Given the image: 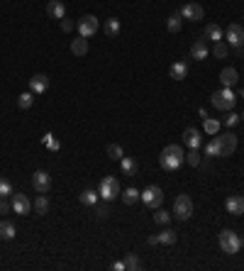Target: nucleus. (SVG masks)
<instances>
[{
    "instance_id": "nucleus-1",
    "label": "nucleus",
    "mask_w": 244,
    "mask_h": 271,
    "mask_svg": "<svg viewBox=\"0 0 244 271\" xmlns=\"http://www.w3.org/2000/svg\"><path fill=\"white\" fill-rule=\"evenodd\" d=\"M183 161H186V152L181 149V144H169V147L161 149L159 164H161L164 171H176Z\"/></svg>"
},
{
    "instance_id": "nucleus-2",
    "label": "nucleus",
    "mask_w": 244,
    "mask_h": 271,
    "mask_svg": "<svg viewBox=\"0 0 244 271\" xmlns=\"http://www.w3.org/2000/svg\"><path fill=\"white\" fill-rule=\"evenodd\" d=\"M210 103H212V108H217V110H232V108L237 105V96H234L232 88H220V91H215V93L210 96Z\"/></svg>"
},
{
    "instance_id": "nucleus-3",
    "label": "nucleus",
    "mask_w": 244,
    "mask_h": 271,
    "mask_svg": "<svg viewBox=\"0 0 244 271\" xmlns=\"http://www.w3.org/2000/svg\"><path fill=\"white\" fill-rule=\"evenodd\" d=\"M98 195H100L105 203L115 200V198L120 195V181H117L115 176H105V178L100 181V186H98Z\"/></svg>"
},
{
    "instance_id": "nucleus-4",
    "label": "nucleus",
    "mask_w": 244,
    "mask_h": 271,
    "mask_svg": "<svg viewBox=\"0 0 244 271\" xmlns=\"http://www.w3.org/2000/svg\"><path fill=\"white\" fill-rule=\"evenodd\" d=\"M239 247H242V239H239L237 232H232V230H222L220 232V249L225 254H237Z\"/></svg>"
},
{
    "instance_id": "nucleus-5",
    "label": "nucleus",
    "mask_w": 244,
    "mask_h": 271,
    "mask_svg": "<svg viewBox=\"0 0 244 271\" xmlns=\"http://www.w3.org/2000/svg\"><path fill=\"white\" fill-rule=\"evenodd\" d=\"M217 144H220V156H232L237 149V135L234 132H217L215 135Z\"/></svg>"
},
{
    "instance_id": "nucleus-6",
    "label": "nucleus",
    "mask_w": 244,
    "mask_h": 271,
    "mask_svg": "<svg viewBox=\"0 0 244 271\" xmlns=\"http://www.w3.org/2000/svg\"><path fill=\"white\" fill-rule=\"evenodd\" d=\"M161 200H164V191H161V186H147L144 191H142V203L147 205V208H159L161 205Z\"/></svg>"
},
{
    "instance_id": "nucleus-7",
    "label": "nucleus",
    "mask_w": 244,
    "mask_h": 271,
    "mask_svg": "<svg viewBox=\"0 0 244 271\" xmlns=\"http://www.w3.org/2000/svg\"><path fill=\"white\" fill-rule=\"evenodd\" d=\"M173 215H176L178 220H188V217L193 215V200H190L186 193H181V195L173 200Z\"/></svg>"
},
{
    "instance_id": "nucleus-8",
    "label": "nucleus",
    "mask_w": 244,
    "mask_h": 271,
    "mask_svg": "<svg viewBox=\"0 0 244 271\" xmlns=\"http://www.w3.org/2000/svg\"><path fill=\"white\" fill-rule=\"evenodd\" d=\"M76 27H78V35L88 39V37H93V35L100 30V22H98V18H95V15H83V18L78 20V25H76Z\"/></svg>"
},
{
    "instance_id": "nucleus-9",
    "label": "nucleus",
    "mask_w": 244,
    "mask_h": 271,
    "mask_svg": "<svg viewBox=\"0 0 244 271\" xmlns=\"http://www.w3.org/2000/svg\"><path fill=\"white\" fill-rule=\"evenodd\" d=\"M225 39H227V44H229L232 49H239V47L244 44V27H242L239 22H232V25L225 30Z\"/></svg>"
},
{
    "instance_id": "nucleus-10",
    "label": "nucleus",
    "mask_w": 244,
    "mask_h": 271,
    "mask_svg": "<svg viewBox=\"0 0 244 271\" xmlns=\"http://www.w3.org/2000/svg\"><path fill=\"white\" fill-rule=\"evenodd\" d=\"M32 188H35L37 193H49V188H52V176H49L47 171H35V174H32Z\"/></svg>"
},
{
    "instance_id": "nucleus-11",
    "label": "nucleus",
    "mask_w": 244,
    "mask_h": 271,
    "mask_svg": "<svg viewBox=\"0 0 244 271\" xmlns=\"http://www.w3.org/2000/svg\"><path fill=\"white\" fill-rule=\"evenodd\" d=\"M13 210H15L18 215H30V210H32L30 198H27L25 193H13Z\"/></svg>"
},
{
    "instance_id": "nucleus-12",
    "label": "nucleus",
    "mask_w": 244,
    "mask_h": 271,
    "mask_svg": "<svg viewBox=\"0 0 244 271\" xmlns=\"http://www.w3.org/2000/svg\"><path fill=\"white\" fill-rule=\"evenodd\" d=\"M181 18H183V20H190V22H198V20H203V8H200L198 3H186V5L181 8Z\"/></svg>"
},
{
    "instance_id": "nucleus-13",
    "label": "nucleus",
    "mask_w": 244,
    "mask_h": 271,
    "mask_svg": "<svg viewBox=\"0 0 244 271\" xmlns=\"http://www.w3.org/2000/svg\"><path fill=\"white\" fill-rule=\"evenodd\" d=\"M47 88H49V78H47L44 74H35V76L30 78V91H32L35 96L47 93Z\"/></svg>"
},
{
    "instance_id": "nucleus-14",
    "label": "nucleus",
    "mask_w": 244,
    "mask_h": 271,
    "mask_svg": "<svg viewBox=\"0 0 244 271\" xmlns=\"http://www.w3.org/2000/svg\"><path fill=\"white\" fill-rule=\"evenodd\" d=\"M220 83H222V88H232V86H237V83H239V74H237V69H232V66L222 69V71H220Z\"/></svg>"
},
{
    "instance_id": "nucleus-15",
    "label": "nucleus",
    "mask_w": 244,
    "mask_h": 271,
    "mask_svg": "<svg viewBox=\"0 0 244 271\" xmlns=\"http://www.w3.org/2000/svg\"><path fill=\"white\" fill-rule=\"evenodd\" d=\"M225 208L229 215H244V195H229L225 200Z\"/></svg>"
},
{
    "instance_id": "nucleus-16",
    "label": "nucleus",
    "mask_w": 244,
    "mask_h": 271,
    "mask_svg": "<svg viewBox=\"0 0 244 271\" xmlns=\"http://www.w3.org/2000/svg\"><path fill=\"white\" fill-rule=\"evenodd\" d=\"M47 15L54 18V20H64L66 18V5L61 3V0H49L47 5Z\"/></svg>"
},
{
    "instance_id": "nucleus-17",
    "label": "nucleus",
    "mask_w": 244,
    "mask_h": 271,
    "mask_svg": "<svg viewBox=\"0 0 244 271\" xmlns=\"http://www.w3.org/2000/svg\"><path fill=\"white\" fill-rule=\"evenodd\" d=\"M169 76H171L173 81H183V78L188 76V64H186V61H176V64H171Z\"/></svg>"
},
{
    "instance_id": "nucleus-18",
    "label": "nucleus",
    "mask_w": 244,
    "mask_h": 271,
    "mask_svg": "<svg viewBox=\"0 0 244 271\" xmlns=\"http://www.w3.org/2000/svg\"><path fill=\"white\" fill-rule=\"evenodd\" d=\"M183 142H186L190 149H200V132H198L195 127H188V130L183 132Z\"/></svg>"
},
{
    "instance_id": "nucleus-19",
    "label": "nucleus",
    "mask_w": 244,
    "mask_h": 271,
    "mask_svg": "<svg viewBox=\"0 0 244 271\" xmlns=\"http://www.w3.org/2000/svg\"><path fill=\"white\" fill-rule=\"evenodd\" d=\"M207 57V44H205V39H195L193 42V47H190V59H205Z\"/></svg>"
},
{
    "instance_id": "nucleus-20",
    "label": "nucleus",
    "mask_w": 244,
    "mask_h": 271,
    "mask_svg": "<svg viewBox=\"0 0 244 271\" xmlns=\"http://www.w3.org/2000/svg\"><path fill=\"white\" fill-rule=\"evenodd\" d=\"M71 52H74V57H86L88 54V39L86 37H78V39H74L71 42Z\"/></svg>"
},
{
    "instance_id": "nucleus-21",
    "label": "nucleus",
    "mask_w": 244,
    "mask_h": 271,
    "mask_svg": "<svg viewBox=\"0 0 244 271\" xmlns=\"http://www.w3.org/2000/svg\"><path fill=\"white\" fill-rule=\"evenodd\" d=\"M222 37H225V32L220 30V25H215V22L205 25V39H210V42H220Z\"/></svg>"
},
{
    "instance_id": "nucleus-22",
    "label": "nucleus",
    "mask_w": 244,
    "mask_h": 271,
    "mask_svg": "<svg viewBox=\"0 0 244 271\" xmlns=\"http://www.w3.org/2000/svg\"><path fill=\"white\" fill-rule=\"evenodd\" d=\"M120 169H122L125 176H137V161L132 156H122L120 159Z\"/></svg>"
},
{
    "instance_id": "nucleus-23",
    "label": "nucleus",
    "mask_w": 244,
    "mask_h": 271,
    "mask_svg": "<svg viewBox=\"0 0 244 271\" xmlns=\"http://www.w3.org/2000/svg\"><path fill=\"white\" fill-rule=\"evenodd\" d=\"M15 234H18V227L10 220H0V237H3V239H13Z\"/></svg>"
},
{
    "instance_id": "nucleus-24",
    "label": "nucleus",
    "mask_w": 244,
    "mask_h": 271,
    "mask_svg": "<svg viewBox=\"0 0 244 271\" xmlns=\"http://www.w3.org/2000/svg\"><path fill=\"white\" fill-rule=\"evenodd\" d=\"M137 200H142V193H139L137 188H125V191H122V203L134 205Z\"/></svg>"
},
{
    "instance_id": "nucleus-25",
    "label": "nucleus",
    "mask_w": 244,
    "mask_h": 271,
    "mask_svg": "<svg viewBox=\"0 0 244 271\" xmlns=\"http://www.w3.org/2000/svg\"><path fill=\"white\" fill-rule=\"evenodd\" d=\"M103 30H105L108 37H117V35H120V20H117V18L105 20V27H103Z\"/></svg>"
},
{
    "instance_id": "nucleus-26",
    "label": "nucleus",
    "mask_w": 244,
    "mask_h": 271,
    "mask_svg": "<svg viewBox=\"0 0 244 271\" xmlns=\"http://www.w3.org/2000/svg\"><path fill=\"white\" fill-rule=\"evenodd\" d=\"M35 210H37L39 215H47V213H49V200H47V193H39V195H37V200H35Z\"/></svg>"
},
{
    "instance_id": "nucleus-27",
    "label": "nucleus",
    "mask_w": 244,
    "mask_h": 271,
    "mask_svg": "<svg viewBox=\"0 0 244 271\" xmlns=\"http://www.w3.org/2000/svg\"><path fill=\"white\" fill-rule=\"evenodd\" d=\"M32 103H35V93H32V91H27V93H22V96L18 98L20 110H30V108H32Z\"/></svg>"
},
{
    "instance_id": "nucleus-28",
    "label": "nucleus",
    "mask_w": 244,
    "mask_h": 271,
    "mask_svg": "<svg viewBox=\"0 0 244 271\" xmlns=\"http://www.w3.org/2000/svg\"><path fill=\"white\" fill-rule=\"evenodd\" d=\"M125 269L139 271V269H142V259H139L137 254H127V256H125Z\"/></svg>"
},
{
    "instance_id": "nucleus-29",
    "label": "nucleus",
    "mask_w": 244,
    "mask_h": 271,
    "mask_svg": "<svg viewBox=\"0 0 244 271\" xmlns=\"http://www.w3.org/2000/svg\"><path fill=\"white\" fill-rule=\"evenodd\" d=\"M181 22H183V18H181V13H173V15L169 18V22H166V27H169V32H181Z\"/></svg>"
},
{
    "instance_id": "nucleus-30",
    "label": "nucleus",
    "mask_w": 244,
    "mask_h": 271,
    "mask_svg": "<svg viewBox=\"0 0 244 271\" xmlns=\"http://www.w3.org/2000/svg\"><path fill=\"white\" fill-rule=\"evenodd\" d=\"M98 198H100V195H98V191H91V188L81 193V203H83V205H95V203H98Z\"/></svg>"
},
{
    "instance_id": "nucleus-31",
    "label": "nucleus",
    "mask_w": 244,
    "mask_h": 271,
    "mask_svg": "<svg viewBox=\"0 0 244 271\" xmlns=\"http://www.w3.org/2000/svg\"><path fill=\"white\" fill-rule=\"evenodd\" d=\"M156 239H159V244H176L178 234H176L173 230H164V232H161V234H159Z\"/></svg>"
},
{
    "instance_id": "nucleus-32",
    "label": "nucleus",
    "mask_w": 244,
    "mask_h": 271,
    "mask_svg": "<svg viewBox=\"0 0 244 271\" xmlns=\"http://www.w3.org/2000/svg\"><path fill=\"white\" fill-rule=\"evenodd\" d=\"M205 154H207L210 159H217V156H220V144H217V139H215V137L205 144Z\"/></svg>"
},
{
    "instance_id": "nucleus-33",
    "label": "nucleus",
    "mask_w": 244,
    "mask_h": 271,
    "mask_svg": "<svg viewBox=\"0 0 244 271\" xmlns=\"http://www.w3.org/2000/svg\"><path fill=\"white\" fill-rule=\"evenodd\" d=\"M203 130H205L207 135H217V132H220V120L205 117V125H203Z\"/></svg>"
},
{
    "instance_id": "nucleus-34",
    "label": "nucleus",
    "mask_w": 244,
    "mask_h": 271,
    "mask_svg": "<svg viewBox=\"0 0 244 271\" xmlns=\"http://www.w3.org/2000/svg\"><path fill=\"white\" fill-rule=\"evenodd\" d=\"M15 191H13V183L8 181V178H3L0 176V198H8V195H13Z\"/></svg>"
},
{
    "instance_id": "nucleus-35",
    "label": "nucleus",
    "mask_w": 244,
    "mask_h": 271,
    "mask_svg": "<svg viewBox=\"0 0 244 271\" xmlns=\"http://www.w3.org/2000/svg\"><path fill=\"white\" fill-rule=\"evenodd\" d=\"M108 156H110V159H115V161H120V159L125 156V152H122V147H120V144H108Z\"/></svg>"
},
{
    "instance_id": "nucleus-36",
    "label": "nucleus",
    "mask_w": 244,
    "mask_h": 271,
    "mask_svg": "<svg viewBox=\"0 0 244 271\" xmlns=\"http://www.w3.org/2000/svg\"><path fill=\"white\" fill-rule=\"evenodd\" d=\"M212 54L217 57V59H225L227 57V44L220 39V42H215V47H212Z\"/></svg>"
},
{
    "instance_id": "nucleus-37",
    "label": "nucleus",
    "mask_w": 244,
    "mask_h": 271,
    "mask_svg": "<svg viewBox=\"0 0 244 271\" xmlns=\"http://www.w3.org/2000/svg\"><path fill=\"white\" fill-rule=\"evenodd\" d=\"M186 161H188L190 166H200V149H190V152L186 154Z\"/></svg>"
},
{
    "instance_id": "nucleus-38",
    "label": "nucleus",
    "mask_w": 244,
    "mask_h": 271,
    "mask_svg": "<svg viewBox=\"0 0 244 271\" xmlns=\"http://www.w3.org/2000/svg\"><path fill=\"white\" fill-rule=\"evenodd\" d=\"M222 122H225V125H227V127H234V125H237V122H239V115H234V113H232V110H227V115H225V117H222Z\"/></svg>"
},
{
    "instance_id": "nucleus-39",
    "label": "nucleus",
    "mask_w": 244,
    "mask_h": 271,
    "mask_svg": "<svg viewBox=\"0 0 244 271\" xmlns=\"http://www.w3.org/2000/svg\"><path fill=\"white\" fill-rule=\"evenodd\" d=\"M169 220H171V215H169V213H164V210H159V213L154 215V222H156V225H166Z\"/></svg>"
},
{
    "instance_id": "nucleus-40",
    "label": "nucleus",
    "mask_w": 244,
    "mask_h": 271,
    "mask_svg": "<svg viewBox=\"0 0 244 271\" xmlns=\"http://www.w3.org/2000/svg\"><path fill=\"white\" fill-rule=\"evenodd\" d=\"M44 144H47V147H49V149H54V152H56V149H59V142H56V139H54V135H47V137H44Z\"/></svg>"
},
{
    "instance_id": "nucleus-41",
    "label": "nucleus",
    "mask_w": 244,
    "mask_h": 271,
    "mask_svg": "<svg viewBox=\"0 0 244 271\" xmlns=\"http://www.w3.org/2000/svg\"><path fill=\"white\" fill-rule=\"evenodd\" d=\"M10 208H13V203H8L5 198H0V215H8Z\"/></svg>"
},
{
    "instance_id": "nucleus-42",
    "label": "nucleus",
    "mask_w": 244,
    "mask_h": 271,
    "mask_svg": "<svg viewBox=\"0 0 244 271\" xmlns=\"http://www.w3.org/2000/svg\"><path fill=\"white\" fill-rule=\"evenodd\" d=\"M61 30H64V32H71V30H74V22L64 18V20H61Z\"/></svg>"
},
{
    "instance_id": "nucleus-43",
    "label": "nucleus",
    "mask_w": 244,
    "mask_h": 271,
    "mask_svg": "<svg viewBox=\"0 0 244 271\" xmlns=\"http://www.w3.org/2000/svg\"><path fill=\"white\" fill-rule=\"evenodd\" d=\"M108 213H110V210H108V205H103V208H98V213H95V215H98V217H108Z\"/></svg>"
},
{
    "instance_id": "nucleus-44",
    "label": "nucleus",
    "mask_w": 244,
    "mask_h": 271,
    "mask_svg": "<svg viewBox=\"0 0 244 271\" xmlns=\"http://www.w3.org/2000/svg\"><path fill=\"white\" fill-rule=\"evenodd\" d=\"M110 269H113V271H125V261H115Z\"/></svg>"
},
{
    "instance_id": "nucleus-45",
    "label": "nucleus",
    "mask_w": 244,
    "mask_h": 271,
    "mask_svg": "<svg viewBox=\"0 0 244 271\" xmlns=\"http://www.w3.org/2000/svg\"><path fill=\"white\" fill-rule=\"evenodd\" d=\"M242 98H244V88H242Z\"/></svg>"
},
{
    "instance_id": "nucleus-46",
    "label": "nucleus",
    "mask_w": 244,
    "mask_h": 271,
    "mask_svg": "<svg viewBox=\"0 0 244 271\" xmlns=\"http://www.w3.org/2000/svg\"><path fill=\"white\" fill-rule=\"evenodd\" d=\"M242 120H244V110H242Z\"/></svg>"
},
{
    "instance_id": "nucleus-47",
    "label": "nucleus",
    "mask_w": 244,
    "mask_h": 271,
    "mask_svg": "<svg viewBox=\"0 0 244 271\" xmlns=\"http://www.w3.org/2000/svg\"><path fill=\"white\" fill-rule=\"evenodd\" d=\"M242 244H244V237H242Z\"/></svg>"
}]
</instances>
